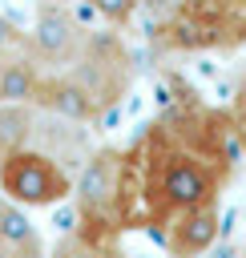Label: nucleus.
<instances>
[{
	"instance_id": "nucleus-1",
	"label": "nucleus",
	"mask_w": 246,
	"mask_h": 258,
	"mask_svg": "<svg viewBox=\"0 0 246 258\" xmlns=\"http://www.w3.org/2000/svg\"><path fill=\"white\" fill-rule=\"evenodd\" d=\"M73 202H77V234L93 242H113L133 222L129 153L117 145H97L73 177Z\"/></svg>"
},
{
	"instance_id": "nucleus-2",
	"label": "nucleus",
	"mask_w": 246,
	"mask_h": 258,
	"mask_svg": "<svg viewBox=\"0 0 246 258\" xmlns=\"http://www.w3.org/2000/svg\"><path fill=\"white\" fill-rule=\"evenodd\" d=\"M81 89H85V97L97 105V113L105 117L113 105H121V97L133 89V52L125 48V40L113 32V28H105V32H89V40H85V48H81V56L65 69Z\"/></svg>"
},
{
	"instance_id": "nucleus-3",
	"label": "nucleus",
	"mask_w": 246,
	"mask_h": 258,
	"mask_svg": "<svg viewBox=\"0 0 246 258\" xmlns=\"http://www.w3.org/2000/svg\"><path fill=\"white\" fill-rule=\"evenodd\" d=\"M0 198L20 210H44L73 198V173L36 149H20L0 165Z\"/></svg>"
},
{
	"instance_id": "nucleus-4",
	"label": "nucleus",
	"mask_w": 246,
	"mask_h": 258,
	"mask_svg": "<svg viewBox=\"0 0 246 258\" xmlns=\"http://www.w3.org/2000/svg\"><path fill=\"white\" fill-rule=\"evenodd\" d=\"M89 32L93 28L69 4H36L32 28H28V52L36 56V64L44 73H65L81 56Z\"/></svg>"
},
{
	"instance_id": "nucleus-5",
	"label": "nucleus",
	"mask_w": 246,
	"mask_h": 258,
	"mask_svg": "<svg viewBox=\"0 0 246 258\" xmlns=\"http://www.w3.org/2000/svg\"><path fill=\"white\" fill-rule=\"evenodd\" d=\"M28 149L44 153L48 161H56L60 169H69V173L77 177V169H81V165H85V157L93 153L89 125H77V121H65V117H56V113H44V109H36V121H32Z\"/></svg>"
},
{
	"instance_id": "nucleus-6",
	"label": "nucleus",
	"mask_w": 246,
	"mask_h": 258,
	"mask_svg": "<svg viewBox=\"0 0 246 258\" xmlns=\"http://www.w3.org/2000/svg\"><path fill=\"white\" fill-rule=\"evenodd\" d=\"M218 242V206H194L165 222V250L173 258H198Z\"/></svg>"
},
{
	"instance_id": "nucleus-7",
	"label": "nucleus",
	"mask_w": 246,
	"mask_h": 258,
	"mask_svg": "<svg viewBox=\"0 0 246 258\" xmlns=\"http://www.w3.org/2000/svg\"><path fill=\"white\" fill-rule=\"evenodd\" d=\"M32 105L44 109V113H56V117H65V121H77V125H97V121H101L97 105L85 97V89H81L69 73H44Z\"/></svg>"
},
{
	"instance_id": "nucleus-8",
	"label": "nucleus",
	"mask_w": 246,
	"mask_h": 258,
	"mask_svg": "<svg viewBox=\"0 0 246 258\" xmlns=\"http://www.w3.org/2000/svg\"><path fill=\"white\" fill-rule=\"evenodd\" d=\"M40 77H44V69L36 64V56L28 48L0 56V105H32Z\"/></svg>"
},
{
	"instance_id": "nucleus-9",
	"label": "nucleus",
	"mask_w": 246,
	"mask_h": 258,
	"mask_svg": "<svg viewBox=\"0 0 246 258\" xmlns=\"http://www.w3.org/2000/svg\"><path fill=\"white\" fill-rule=\"evenodd\" d=\"M0 258H44V242L28 214L0 198Z\"/></svg>"
},
{
	"instance_id": "nucleus-10",
	"label": "nucleus",
	"mask_w": 246,
	"mask_h": 258,
	"mask_svg": "<svg viewBox=\"0 0 246 258\" xmlns=\"http://www.w3.org/2000/svg\"><path fill=\"white\" fill-rule=\"evenodd\" d=\"M32 121H36V105H0V165L12 153L28 149Z\"/></svg>"
},
{
	"instance_id": "nucleus-11",
	"label": "nucleus",
	"mask_w": 246,
	"mask_h": 258,
	"mask_svg": "<svg viewBox=\"0 0 246 258\" xmlns=\"http://www.w3.org/2000/svg\"><path fill=\"white\" fill-rule=\"evenodd\" d=\"M48 258H125V254H121L117 242H93V238H85V234L73 230V234H65L52 246Z\"/></svg>"
},
{
	"instance_id": "nucleus-12",
	"label": "nucleus",
	"mask_w": 246,
	"mask_h": 258,
	"mask_svg": "<svg viewBox=\"0 0 246 258\" xmlns=\"http://www.w3.org/2000/svg\"><path fill=\"white\" fill-rule=\"evenodd\" d=\"M109 28H125L133 16H137V0H85Z\"/></svg>"
},
{
	"instance_id": "nucleus-13",
	"label": "nucleus",
	"mask_w": 246,
	"mask_h": 258,
	"mask_svg": "<svg viewBox=\"0 0 246 258\" xmlns=\"http://www.w3.org/2000/svg\"><path fill=\"white\" fill-rule=\"evenodd\" d=\"M20 48H28V32H24L12 16H4V12H0V56L20 52Z\"/></svg>"
},
{
	"instance_id": "nucleus-14",
	"label": "nucleus",
	"mask_w": 246,
	"mask_h": 258,
	"mask_svg": "<svg viewBox=\"0 0 246 258\" xmlns=\"http://www.w3.org/2000/svg\"><path fill=\"white\" fill-rule=\"evenodd\" d=\"M36 4H69V8H73V4H81V0H36Z\"/></svg>"
}]
</instances>
